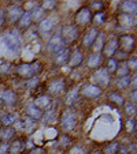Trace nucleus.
<instances>
[{"instance_id": "7", "label": "nucleus", "mask_w": 137, "mask_h": 154, "mask_svg": "<svg viewBox=\"0 0 137 154\" xmlns=\"http://www.w3.org/2000/svg\"><path fill=\"white\" fill-rule=\"evenodd\" d=\"M62 49H64V42H63V40H62L60 34H55L50 40V42H48V51L56 55V53L60 52Z\"/></svg>"}, {"instance_id": "28", "label": "nucleus", "mask_w": 137, "mask_h": 154, "mask_svg": "<svg viewBox=\"0 0 137 154\" xmlns=\"http://www.w3.org/2000/svg\"><path fill=\"white\" fill-rule=\"evenodd\" d=\"M15 120H17V116L12 113H8L2 117V124H3V127H11L15 123Z\"/></svg>"}, {"instance_id": "10", "label": "nucleus", "mask_w": 137, "mask_h": 154, "mask_svg": "<svg viewBox=\"0 0 137 154\" xmlns=\"http://www.w3.org/2000/svg\"><path fill=\"white\" fill-rule=\"evenodd\" d=\"M81 91L85 97H88V98H96V97H99L100 94H102V89H100V86L93 85V83L85 85V86L82 87Z\"/></svg>"}, {"instance_id": "11", "label": "nucleus", "mask_w": 137, "mask_h": 154, "mask_svg": "<svg viewBox=\"0 0 137 154\" xmlns=\"http://www.w3.org/2000/svg\"><path fill=\"white\" fill-rule=\"evenodd\" d=\"M24 10H22V7H18V6H12L10 7L8 12L6 14V18L8 22H11V23H14V22H18V20L21 19V17L24 15Z\"/></svg>"}, {"instance_id": "36", "label": "nucleus", "mask_w": 137, "mask_h": 154, "mask_svg": "<svg viewBox=\"0 0 137 154\" xmlns=\"http://www.w3.org/2000/svg\"><path fill=\"white\" fill-rule=\"evenodd\" d=\"M125 111L128 115H134L136 113V104H132V102H126L125 104Z\"/></svg>"}, {"instance_id": "6", "label": "nucleus", "mask_w": 137, "mask_h": 154, "mask_svg": "<svg viewBox=\"0 0 137 154\" xmlns=\"http://www.w3.org/2000/svg\"><path fill=\"white\" fill-rule=\"evenodd\" d=\"M92 20V12H90L89 7H82L77 11L76 14V23L80 26H86Z\"/></svg>"}, {"instance_id": "20", "label": "nucleus", "mask_w": 137, "mask_h": 154, "mask_svg": "<svg viewBox=\"0 0 137 154\" xmlns=\"http://www.w3.org/2000/svg\"><path fill=\"white\" fill-rule=\"evenodd\" d=\"M15 135V130L12 127H2L0 128V139L7 143V140H10Z\"/></svg>"}, {"instance_id": "22", "label": "nucleus", "mask_w": 137, "mask_h": 154, "mask_svg": "<svg viewBox=\"0 0 137 154\" xmlns=\"http://www.w3.org/2000/svg\"><path fill=\"white\" fill-rule=\"evenodd\" d=\"M102 53L100 52H95L90 55L89 60H88V66H89L90 68H96L100 66V63H102Z\"/></svg>"}, {"instance_id": "19", "label": "nucleus", "mask_w": 137, "mask_h": 154, "mask_svg": "<svg viewBox=\"0 0 137 154\" xmlns=\"http://www.w3.org/2000/svg\"><path fill=\"white\" fill-rule=\"evenodd\" d=\"M118 20H119V25H122V26H133L136 23L134 15H130V14H119Z\"/></svg>"}, {"instance_id": "26", "label": "nucleus", "mask_w": 137, "mask_h": 154, "mask_svg": "<svg viewBox=\"0 0 137 154\" xmlns=\"http://www.w3.org/2000/svg\"><path fill=\"white\" fill-rule=\"evenodd\" d=\"M78 96H80V89H73V90H70L66 94V104L73 105L74 102L78 100Z\"/></svg>"}, {"instance_id": "24", "label": "nucleus", "mask_w": 137, "mask_h": 154, "mask_svg": "<svg viewBox=\"0 0 137 154\" xmlns=\"http://www.w3.org/2000/svg\"><path fill=\"white\" fill-rule=\"evenodd\" d=\"M32 23V17H30V11L24 12V15L21 17V19L18 20V26L19 29H26L29 27V25Z\"/></svg>"}, {"instance_id": "38", "label": "nucleus", "mask_w": 137, "mask_h": 154, "mask_svg": "<svg viewBox=\"0 0 137 154\" xmlns=\"http://www.w3.org/2000/svg\"><path fill=\"white\" fill-rule=\"evenodd\" d=\"M134 130H136V122L132 119L126 120V131L128 132H134Z\"/></svg>"}, {"instance_id": "14", "label": "nucleus", "mask_w": 137, "mask_h": 154, "mask_svg": "<svg viewBox=\"0 0 137 154\" xmlns=\"http://www.w3.org/2000/svg\"><path fill=\"white\" fill-rule=\"evenodd\" d=\"M118 45H119V42H118L117 38H114V40H111L110 42H107L103 47V52H104L106 56H108V57H111L113 55H115L118 51Z\"/></svg>"}, {"instance_id": "8", "label": "nucleus", "mask_w": 137, "mask_h": 154, "mask_svg": "<svg viewBox=\"0 0 137 154\" xmlns=\"http://www.w3.org/2000/svg\"><path fill=\"white\" fill-rule=\"evenodd\" d=\"M118 42H121V48L125 53L132 52L134 49V45H136V40H134L133 35L126 34V35H121V38L118 40Z\"/></svg>"}, {"instance_id": "47", "label": "nucleus", "mask_w": 137, "mask_h": 154, "mask_svg": "<svg viewBox=\"0 0 137 154\" xmlns=\"http://www.w3.org/2000/svg\"><path fill=\"white\" fill-rule=\"evenodd\" d=\"M10 64H3L2 67H0V72H3V74H6V72H8L10 71Z\"/></svg>"}, {"instance_id": "18", "label": "nucleus", "mask_w": 137, "mask_h": 154, "mask_svg": "<svg viewBox=\"0 0 137 154\" xmlns=\"http://www.w3.org/2000/svg\"><path fill=\"white\" fill-rule=\"evenodd\" d=\"M99 35V30L97 29H90L86 32V34H85L84 37V45L85 47H90L92 44L95 42V40H96V37Z\"/></svg>"}, {"instance_id": "4", "label": "nucleus", "mask_w": 137, "mask_h": 154, "mask_svg": "<svg viewBox=\"0 0 137 154\" xmlns=\"http://www.w3.org/2000/svg\"><path fill=\"white\" fill-rule=\"evenodd\" d=\"M78 29H77L76 25H66V26L62 29V40H63V42H73V41H76L77 38H78Z\"/></svg>"}, {"instance_id": "41", "label": "nucleus", "mask_w": 137, "mask_h": 154, "mask_svg": "<svg viewBox=\"0 0 137 154\" xmlns=\"http://www.w3.org/2000/svg\"><path fill=\"white\" fill-rule=\"evenodd\" d=\"M117 74L119 75V78H121V76L129 75V68L126 67V66H123V67H121V68H117Z\"/></svg>"}, {"instance_id": "35", "label": "nucleus", "mask_w": 137, "mask_h": 154, "mask_svg": "<svg viewBox=\"0 0 137 154\" xmlns=\"http://www.w3.org/2000/svg\"><path fill=\"white\" fill-rule=\"evenodd\" d=\"M118 68V64H117V60L114 59H108V63H107V71L111 74V71H117Z\"/></svg>"}, {"instance_id": "33", "label": "nucleus", "mask_w": 137, "mask_h": 154, "mask_svg": "<svg viewBox=\"0 0 137 154\" xmlns=\"http://www.w3.org/2000/svg\"><path fill=\"white\" fill-rule=\"evenodd\" d=\"M59 145H60L62 149H66L71 145V138L69 135H62L60 137V140H59Z\"/></svg>"}, {"instance_id": "40", "label": "nucleus", "mask_w": 137, "mask_h": 154, "mask_svg": "<svg viewBox=\"0 0 137 154\" xmlns=\"http://www.w3.org/2000/svg\"><path fill=\"white\" fill-rule=\"evenodd\" d=\"M70 154H85V150L84 147H81V146H74V147L70 149Z\"/></svg>"}, {"instance_id": "15", "label": "nucleus", "mask_w": 137, "mask_h": 154, "mask_svg": "<svg viewBox=\"0 0 137 154\" xmlns=\"http://www.w3.org/2000/svg\"><path fill=\"white\" fill-rule=\"evenodd\" d=\"M137 10V3L136 2H132V0H126V2H122L121 3V11L123 12V14H130L133 15L134 12H136Z\"/></svg>"}, {"instance_id": "49", "label": "nucleus", "mask_w": 137, "mask_h": 154, "mask_svg": "<svg viewBox=\"0 0 137 154\" xmlns=\"http://www.w3.org/2000/svg\"><path fill=\"white\" fill-rule=\"evenodd\" d=\"M95 154H103V153H100V151H96V153H95Z\"/></svg>"}, {"instance_id": "17", "label": "nucleus", "mask_w": 137, "mask_h": 154, "mask_svg": "<svg viewBox=\"0 0 137 154\" xmlns=\"http://www.w3.org/2000/svg\"><path fill=\"white\" fill-rule=\"evenodd\" d=\"M70 49L69 48H64V49H62L60 52H58L55 55V63L56 64H64L69 61V59H70Z\"/></svg>"}, {"instance_id": "12", "label": "nucleus", "mask_w": 137, "mask_h": 154, "mask_svg": "<svg viewBox=\"0 0 137 154\" xmlns=\"http://www.w3.org/2000/svg\"><path fill=\"white\" fill-rule=\"evenodd\" d=\"M0 101L6 105H15L17 102V94L14 93L12 90H3L0 93Z\"/></svg>"}, {"instance_id": "31", "label": "nucleus", "mask_w": 137, "mask_h": 154, "mask_svg": "<svg viewBox=\"0 0 137 154\" xmlns=\"http://www.w3.org/2000/svg\"><path fill=\"white\" fill-rule=\"evenodd\" d=\"M92 20H93L95 25H103L106 22V14L103 11H97L95 17L92 18Z\"/></svg>"}, {"instance_id": "34", "label": "nucleus", "mask_w": 137, "mask_h": 154, "mask_svg": "<svg viewBox=\"0 0 137 154\" xmlns=\"http://www.w3.org/2000/svg\"><path fill=\"white\" fill-rule=\"evenodd\" d=\"M95 45H96L95 48H96L97 51L103 49V47H104V35L100 34V33H99V35H97L96 40H95Z\"/></svg>"}, {"instance_id": "1", "label": "nucleus", "mask_w": 137, "mask_h": 154, "mask_svg": "<svg viewBox=\"0 0 137 154\" xmlns=\"http://www.w3.org/2000/svg\"><path fill=\"white\" fill-rule=\"evenodd\" d=\"M41 63L33 61V63H22L17 67V74L22 78H33L41 72Z\"/></svg>"}, {"instance_id": "13", "label": "nucleus", "mask_w": 137, "mask_h": 154, "mask_svg": "<svg viewBox=\"0 0 137 154\" xmlns=\"http://www.w3.org/2000/svg\"><path fill=\"white\" fill-rule=\"evenodd\" d=\"M26 145H25V140L22 139H15L11 145H8V154H21L25 150Z\"/></svg>"}, {"instance_id": "46", "label": "nucleus", "mask_w": 137, "mask_h": 154, "mask_svg": "<svg viewBox=\"0 0 137 154\" xmlns=\"http://www.w3.org/2000/svg\"><path fill=\"white\" fill-rule=\"evenodd\" d=\"M90 7H93V8H97L100 10L103 7V2H92V4H90Z\"/></svg>"}, {"instance_id": "27", "label": "nucleus", "mask_w": 137, "mask_h": 154, "mask_svg": "<svg viewBox=\"0 0 137 154\" xmlns=\"http://www.w3.org/2000/svg\"><path fill=\"white\" fill-rule=\"evenodd\" d=\"M108 98H110V101H113L115 105H118V106H122V105H125V98H123V97L121 96V94L115 93V91L110 93Z\"/></svg>"}, {"instance_id": "30", "label": "nucleus", "mask_w": 137, "mask_h": 154, "mask_svg": "<svg viewBox=\"0 0 137 154\" xmlns=\"http://www.w3.org/2000/svg\"><path fill=\"white\" fill-rule=\"evenodd\" d=\"M44 10L41 7H34V8L30 11V17H32V20H40L43 18Z\"/></svg>"}, {"instance_id": "42", "label": "nucleus", "mask_w": 137, "mask_h": 154, "mask_svg": "<svg viewBox=\"0 0 137 154\" xmlns=\"http://www.w3.org/2000/svg\"><path fill=\"white\" fill-rule=\"evenodd\" d=\"M136 67H137V60H136V57L129 59V61H128V68H132V70H136Z\"/></svg>"}, {"instance_id": "3", "label": "nucleus", "mask_w": 137, "mask_h": 154, "mask_svg": "<svg viewBox=\"0 0 137 154\" xmlns=\"http://www.w3.org/2000/svg\"><path fill=\"white\" fill-rule=\"evenodd\" d=\"M3 41L7 47H8V49L14 51V52H17V51L21 48V45H22V38H21V35L18 34L17 32L7 33V34L4 35Z\"/></svg>"}, {"instance_id": "45", "label": "nucleus", "mask_w": 137, "mask_h": 154, "mask_svg": "<svg viewBox=\"0 0 137 154\" xmlns=\"http://www.w3.org/2000/svg\"><path fill=\"white\" fill-rule=\"evenodd\" d=\"M29 154H45V150L43 147H34Z\"/></svg>"}, {"instance_id": "48", "label": "nucleus", "mask_w": 137, "mask_h": 154, "mask_svg": "<svg viewBox=\"0 0 137 154\" xmlns=\"http://www.w3.org/2000/svg\"><path fill=\"white\" fill-rule=\"evenodd\" d=\"M121 154H128V151H126L125 149H121Z\"/></svg>"}, {"instance_id": "16", "label": "nucleus", "mask_w": 137, "mask_h": 154, "mask_svg": "<svg viewBox=\"0 0 137 154\" xmlns=\"http://www.w3.org/2000/svg\"><path fill=\"white\" fill-rule=\"evenodd\" d=\"M84 60V56H82V52L80 49H76L73 53L70 55V59H69V64L70 67H78L80 64Z\"/></svg>"}, {"instance_id": "29", "label": "nucleus", "mask_w": 137, "mask_h": 154, "mask_svg": "<svg viewBox=\"0 0 137 154\" xmlns=\"http://www.w3.org/2000/svg\"><path fill=\"white\" fill-rule=\"evenodd\" d=\"M119 151V143L118 142H111L104 147L106 154H117Z\"/></svg>"}, {"instance_id": "43", "label": "nucleus", "mask_w": 137, "mask_h": 154, "mask_svg": "<svg viewBox=\"0 0 137 154\" xmlns=\"http://www.w3.org/2000/svg\"><path fill=\"white\" fill-rule=\"evenodd\" d=\"M0 154H8V143H0Z\"/></svg>"}, {"instance_id": "37", "label": "nucleus", "mask_w": 137, "mask_h": 154, "mask_svg": "<svg viewBox=\"0 0 137 154\" xmlns=\"http://www.w3.org/2000/svg\"><path fill=\"white\" fill-rule=\"evenodd\" d=\"M56 6V2L55 0H45V2H43V6H41V8H48V10H52L55 8Z\"/></svg>"}, {"instance_id": "21", "label": "nucleus", "mask_w": 137, "mask_h": 154, "mask_svg": "<svg viewBox=\"0 0 137 154\" xmlns=\"http://www.w3.org/2000/svg\"><path fill=\"white\" fill-rule=\"evenodd\" d=\"M50 104H51V98L48 96H40V97H37L36 98V101H34V106L36 108H38V109H44V108H48L50 106Z\"/></svg>"}, {"instance_id": "25", "label": "nucleus", "mask_w": 137, "mask_h": 154, "mask_svg": "<svg viewBox=\"0 0 137 154\" xmlns=\"http://www.w3.org/2000/svg\"><path fill=\"white\" fill-rule=\"evenodd\" d=\"M54 26H55V20H54V18H47V19L41 20V23H40V32L47 33V32H50V30L52 29Z\"/></svg>"}, {"instance_id": "39", "label": "nucleus", "mask_w": 137, "mask_h": 154, "mask_svg": "<svg viewBox=\"0 0 137 154\" xmlns=\"http://www.w3.org/2000/svg\"><path fill=\"white\" fill-rule=\"evenodd\" d=\"M37 85H38V78H37V76H33V78L29 79V82H28L26 86H28V89H29V90H33Z\"/></svg>"}, {"instance_id": "9", "label": "nucleus", "mask_w": 137, "mask_h": 154, "mask_svg": "<svg viewBox=\"0 0 137 154\" xmlns=\"http://www.w3.org/2000/svg\"><path fill=\"white\" fill-rule=\"evenodd\" d=\"M64 89H66V82L62 78L54 79V81L48 85V91H50L51 94H55V96L62 94L64 91Z\"/></svg>"}, {"instance_id": "32", "label": "nucleus", "mask_w": 137, "mask_h": 154, "mask_svg": "<svg viewBox=\"0 0 137 154\" xmlns=\"http://www.w3.org/2000/svg\"><path fill=\"white\" fill-rule=\"evenodd\" d=\"M129 83H130V76H129V75L121 76V78L117 81V87H119V89H125Z\"/></svg>"}, {"instance_id": "44", "label": "nucleus", "mask_w": 137, "mask_h": 154, "mask_svg": "<svg viewBox=\"0 0 137 154\" xmlns=\"http://www.w3.org/2000/svg\"><path fill=\"white\" fill-rule=\"evenodd\" d=\"M54 117H55V111H48L44 119L47 120L48 123H51V122H54Z\"/></svg>"}, {"instance_id": "2", "label": "nucleus", "mask_w": 137, "mask_h": 154, "mask_svg": "<svg viewBox=\"0 0 137 154\" xmlns=\"http://www.w3.org/2000/svg\"><path fill=\"white\" fill-rule=\"evenodd\" d=\"M77 124V116L73 111H64L60 116V125L64 131H71Z\"/></svg>"}, {"instance_id": "23", "label": "nucleus", "mask_w": 137, "mask_h": 154, "mask_svg": "<svg viewBox=\"0 0 137 154\" xmlns=\"http://www.w3.org/2000/svg\"><path fill=\"white\" fill-rule=\"evenodd\" d=\"M26 112H28L30 119H33V120H37V119H41V117H43V112H41L38 108H36L33 104L28 105Z\"/></svg>"}, {"instance_id": "5", "label": "nucleus", "mask_w": 137, "mask_h": 154, "mask_svg": "<svg viewBox=\"0 0 137 154\" xmlns=\"http://www.w3.org/2000/svg\"><path fill=\"white\" fill-rule=\"evenodd\" d=\"M92 79H93L95 83H99V85H102V86H108L111 82V74L107 71V68H99V70L95 71V74L92 75Z\"/></svg>"}]
</instances>
